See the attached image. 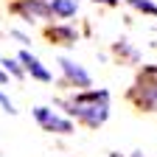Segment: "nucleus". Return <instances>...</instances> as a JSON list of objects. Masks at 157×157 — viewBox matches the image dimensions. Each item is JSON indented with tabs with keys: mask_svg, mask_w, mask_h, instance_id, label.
Segmentation results:
<instances>
[{
	"mask_svg": "<svg viewBox=\"0 0 157 157\" xmlns=\"http://www.w3.org/2000/svg\"><path fill=\"white\" fill-rule=\"evenodd\" d=\"M109 157H143V154H109Z\"/></svg>",
	"mask_w": 157,
	"mask_h": 157,
	"instance_id": "nucleus-15",
	"label": "nucleus"
},
{
	"mask_svg": "<svg viewBox=\"0 0 157 157\" xmlns=\"http://www.w3.org/2000/svg\"><path fill=\"white\" fill-rule=\"evenodd\" d=\"M17 62L23 65V70H25V76H31V78H36V82H42V84H51L53 82V73L42 65V59H39L36 53H31L28 48L25 51H20L17 53Z\"/></svg>",
	"mask_w": 157,
	"mask_h": 157,
	"instance_id": "nucleus-5",
	"label": "nucleus"
},
{
	"mask_svg": "<svg viewBox=\"0 0 157 157\" xmlns=\"http://www.w3.org/2000/svg\"><path fill=\"white\" fill-rule=\"evenodd\" d=\"M0 107H3V112H9V115H17V107H14V101H11V98H9L3 90H0Z\"/></svg>",
	"mask_w": 157,
	"mask_h": 157,
	"instance_id": "nucleus-11",
	"label": "nucleus"
},
{
	"mask_svg": "<svg viewBox=\"0 0 157 157\" xmlns=\"http://www.w3.org/2000/svg\"><path fill=\"white\" fill-rule=\"evenodd\" d=\"M59 70H62L65 82H67L73 90H90V87H93V76L84 70V65H78L76 59L59 56Z\"/></svg>",
	"mask_w": 157,
	"mask_h": 157,
	"instance_id": "nucleus-4",
	"label": "nucleus"
},
{
	"mask_svg": "<svg viewBox=\"0 0 157 157\" xmlns=\"http://www.w3.org/2000/svg\"><path fill=\"white\" fill-rule=\"evenodd\" d=\"M11 36H17L20 42H23V45H31V39H28V36H25L23 31H11Z\"/></svg>",
	"mask_w": 157,
	"mask_h": 157,
	"instance_id": "nucleus-12",
	"label": "nucleus"
},
{
	"mask_svg": "<svg viewBox=\"0 0 157 157\" xmlns=\"http://www.w3.org/2000/svg\"><path fill=\"white\" fill-rule=\"evenodd\" d=\"M93 3H104V6H118L121 0H93Z\"/></svg>",
	"mask_w": 157,
	"mask_h": 157,
	"instance_id": "nucleus-13",
	"label": "nucleus"
},
{
	"mask_svg": "<svg viewBox=\"0 0 157 157\" xmlns=\"http://www.w3.org/2000/svg\"><path fill=\"white\" fill-rule=\"evenodd\" d=\"M48 36L53 39V42H59V45H73L78 39V31L73 25H67V23H56V25L48 28Z\"/></svg>",
	"mask_w": 157,
	"mask_h": 157,
	"instance_id": "nucleus-8",
	"label": "nucleus"
},
{
	"mask_svg": "<svg viewBox=\"0 0 157 157\" xmlns=\"http://www.w3.org/2000/svg\"><path fill=\"white\" fill-rule=\"evenodd\" d=\"M0 67H3V73H6V76L25 78V70H23V65L17 62V56H3V59H0Z\"/></svg>",
	"mask_w": 157,
	"mask_h": 157,
	"instance_id": "nucleus-9",
	"label": "nucleus"
},
{
	"mask_svg": "<svg viewBox=\"0 0 157 157\" xmlns=\"http://www.w3.org/2000/svg\"><path fill=\"white\" fill-rule=\"evenodd\" d=\"M0 84H9V76L3 73V67H0Z\"/></svg>",
	"mask_w": 157,
	"mask_h": 157,
	"instance_id": "nucleus-14",
	"label": "nucleus"
},
{
	"mask_svg": "<svg viewBox=\"0 0 157 157\" xmlns=\"http://www.w3.org/2000/svg\"><path fill=\"white\" fill-rule=\"evenodd\" d=\"M14 14L25 23H42V20H48V6L45 0H17Z\"/></svg>",
	"mask_w": 157,
	"mask_h": 157,
	"instance_id": "nucleus-6",
	"label": "nucleus"
},
{
	"mask_svg": "<svg viewBox=\"0 0 157 157\" xmlns=\"http://www.w3.org/2000/svg\"><path fill=\"white\" fill-rule=\"evenodd\" d=\"M129 98L135 107H140L146 112H157V65H146L137 76V82L129 90Z\"/></svg>",
	"mask_w": 157,
	"mask_h": 157,
	"instance_id": "nucleus-2",
	"label": "nucleus"
},
{
	"mask_svg": "<svg viewBox=\"0 0 157 157\" xmlns=\"http://www.w3.org/2000/svg\"><path fill=\"white\" fill-rule=\"evenodd\" d=\"M31 115H34V121L39 124V129H42V132H53V135H70V132L76 129V124L70 121L67 115L56 112V109H51V107H45V104H36V107L31 109Z\"/></svg>",
	"mask_w": 157,
	"mask_h": 157,
	"instance_id": "nucleus-3",
	"label": "nucleus"
},
{
	"mask_svg": "<svg viewBox=\"0 0 157 157\" xmlns=\"http://www.w3.org/2000/svg\"><path fill=\"white\" fill-rule=\"evenodd\" d=\"M109 90L107 87H90V90H73L70 95L59 98L56 107H62L65 115L76 124H84L87 129H98L109 121Z\"/></svg>",
	"mask_w": 157,
	"mask_h": 157,
	"instance_id": "nucleus-1",
	"label": "nucleus"
},
{
	"mask_svg": "<svg viewBox=\"0 0 157 157\" xmlns=\"http://www.w3.org/2000/svg\"><path fill=\"white\" fill-rule=\"evenodd\" d=\"M126 6H132L135 11H140V14H149V17H157V3L154 0H124Z\"/></svg>",
	"mask_w": 157,
	"mask_h": 157,
	"instance_id": "nucleus-10",
	"label": "nucleus"
},
{
	"mask_svg": "<svg viewBox=\"0 0 157 157\" xmlns=\"http://www.w3.org/2000/svg\"><path fill=\"white\" fill-rule=\"evenodd\" d=\"M48 17H56L59 23H67L70 17L78 14V0H45Z\"/></svg>",
	"mask_w": 157,
	"mask_h": 157,
	"instance_id": "nucleus-7",
	"label": "nucleus"
}]
</instances>
